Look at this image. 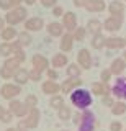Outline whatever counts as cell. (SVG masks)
Instances as JSON below:
<instances>
[{
  "mask_svg": "<svg viewBox=\"0 0 126 131\" xmlns=\"http://www.w3.org/2000/svg\"><path fill=\"white\" fill-rule=\"evenodd\" d=\"M17 129H18V131H28L30 128H28V125H26V121H25V120H20V121H18Z\"/></svg>",
  "mask_w": 126,
  "mask_h": 131,
  "instance_id": "bcb514c9",
  "label": "cell"
},
{
  "mask_svg": "<svg viewBox=\"0 0 126 131\" xmlns=\"http://www.w3.org/2000/svg\"><path fill=\"white\" fill-rule=\"evenodd\" d=\"M20 93H21V85H18V84H3L0 87V95L3 98H7V100H13Z\"/></svg>",
  "mask_w": 126,
  "mask_h": 131,
  "instance_id": "277c9868",
  "label": "cell"
},
{
  "mask_svg": "<svg viewBox=\"0 0 126 131\" xmlns=\"http://www.w3.org/2000/svg\"><path fill=\"white\" fill-rule=\"evenodd\" d=\"M52 15H54V16H62L64 15V8L61 7V5L52 7Z\"/></svg>",
  "mask_w": 126,
  "mask_h": 131,
  "instance_id": "7bdbcfd3",
  "label": "cell"
},
{
  "mask_svg": "<svg viewBox=\"0 0 126 131\" xmlns=\"http://www.w3.org/2000/svg\"><path fill=\"white\" fill-rule=\"evenodd\" d=\"M17 28L13 26H5L2 31H0V38H2V41H5V43H12L15 38H17Z\"/></svg>",
  "mask_w": 126,
  "mask_h": 131,
  "instance_id": "cb8c5ba5",
  "label": "cell"
},
{
  "mask_svg": "<svg viewBox=\"0 0 126 131\" xmlns=\"http://www.w3.org/2000/svg\"><path fill=\"white\" fill-rule=\"evenodd\" d=\"M62 131H69V129H62Z\"/></svg>",
  "mask_w": 126,
  "mask_h": 131,
  "instance_id": "9f6ffc18",
  "label": "cell"
},
{
  "mask_svg": "<svg viewBox=\"0 0 126 131\" xmlns=\"http://www.w3.org/2000/svg\"><path fill=\"white\" fill-rule=\"evenodd\" d=\"M95 129V115L90 110L82 113V120L79 123V131H93Z\"/></svg>",
  "mask_w": 126,
  "mask_h": 131,
  "instance_id": "5b68a950",
  "label": "cell"
},
{
  "mask_svg": "<svg viewBox=\"0 0 126 131\" xmlns=\"http://www.w3.org/2000/svg\"><path fill=\"white\" fill-rule=\"evenodd\" d=\"M74 36V41H84L85 36H87V28H82V26H77L75 31L72 33Z\"/></svg>",
  "mask_w": 126,
  "mask_h": 131,
  "instance_id": "d6a6232c",
  "label": "cell"
},
{
  "mask_svg": "<svg viewBox=\"0 0 126 131\" xmlns=\"http://www.w3.org/2000/svg\"><path fill=\"white\" fill-rule=\"evenodd\" d=\"M84 8H87L92 13H97V12H103L105 8H107V5H105L103 0H87Z\"/></svg>",
  "mask_w": 126,
  "mask_h": 131,
  "instance_id": "ffe728a7",
  "label": "cell"
},
{
  "mask_svg": "<svg viewBox=\"0 0 126 131\" xmlns=\"http://www.w3.org/2000/svg\"><path fill=\"white\" fill-rule=\"evenodd\" d=\"M108 12L111 16H123L124 13V3L120 2V0H115L108 5Z\"/></svg>",
  "mask_w": 126,
  "mask_h": 131,
  "instance_id": "44dd1931",
  "label": "cell"
},
{
  "mask_svg": "<svg viewBox=\"0 0 126 131\" xmlns=\"http://www.w3.org/2000/svg\"><path fill=\"white\" fill-rule=\"evenodd\" d=\"M28 16V10L25 7H17V8H12V10L7 12L5 15V21L10 25V26H15V25L25 21Z\"/></svg>",
  "mask_w": 126,
  "mask_h": 131,
  "instance_id": "7a4b0ae2",
  "label": "cell"
},
{
  "mask_svg": "<svg viewBox=\"0 0 126 131\" xmlns=\"http://www.w3.org/2000/svg\"><path fill=\"white\" fill-rule=\"evenodd\" d=\"M124 69H126V61L123 59V57H116V59L111 62V66H110L111 74H113V75H118V77L124 72Z\"/></svg>",
  "mask_w": 126,
  "mask_h": 131,
  "instance_id": "e0dca14e",
  "label": "cell"
},
{
  "mask_svg": "<svg viewBox=\"0 0 126 131\" xmlns=\"http://www.w3.org/2000/svg\"><path fill=\"white\" fill-rule=\"evenodd\" d=\"M49 105H51L54 110H59L61 106H64L66 103H64V98L61 97V95H52L51 100H49Z\"/></svg>",
  "mask_w": 126,
  "mask_h": 131,
  "instance_id": "1f68e13d",
  "label": "cell"
},
{
  "mask_svg": "<svg viewBox=\"0 0 126 131\" xmlns=\"http://www.w3.org/2000/svg\"><path fill=\"white\" fill-rule=\"evenodd\" d=\"M111 113L115 115V116H121L123 113H126V103H124L123 100L115 102V105L111 106Z\"/></svg>",
  "mask_w": 126,
  "mask_h": 131,
  "instance_id": "f1b7e54d",
  "label": "cell"
},
{
  "mask_svg": "<svg viewBox=\"0 0 126 131\" xmlns=\"http://www.w3.org/2000/svg\"><path fill=\"white\" fill-rule=\"evenodd\" d=\"M7 131H18V129H17V128H8Z\"/></svg>",
  "mask_w": 126,
  "mask_h": 131,
  "instance_id": "db71d44e",
  "label": "cell"
},
{
  "mask_svg": "<svg viewBox=\"0 0 126 131\" xmlns=\"http://www.w3.org/2000/svg\"><path fill=\"white\" fill-rule=\"evenodd\" d=\"M80 120H82V113H77L75 116H74V120H72V121H74L75 125H79V123H80Z\"/></svg>",
  "mask_w": 126,
  "mask_h": 131,
  "instance_id": "681fc988",
  "label": "cell"
},
{
  "mask_svg": "<svg viewBox=\"0 0 126 131\" xmlns=\"http://www.w3.org/2000/svg\"><path fill=\"white\" fill-rule=\"evenodd\" d=\"M92 93L93 95H110L111 93V89L108 87V84H103V82H93L92 84Z\"/></svg>",
  "mask_w": 126,
  "mask_h": 131,
  "instance_id": "d6986e66",
  "label": "cell"
},
{
  "mask_svg": "<svg viewBox=\"0 0 126 131\" xmlns=\"http://www.w3.org/2000/svg\"><path fill=\"white\" fill-rule=\"evenodd\" d=\"M39 2H41L43 7L51 8V7H56V2H58V0H39Z\"/></svg>",
  "mask_w": 126,
  "mask_h": 131,
  "instance_id": "f6af8a7d",
  "label": "cell"
},
{
  "mask_svg": "<svg viewBox=\"0 0 126 131\" xmlns=\"http://www.w3.org/2000/svg\"><path fill=\"white\" fill-rule=\"evenodd\" d=\"M67 72V77H80L82 74V67L79 64H69V67L66 69Z\"/></svg>",
  "mask_w": 126,
  "mask_h": 131,
  "instance_id": "4dcf8cb0",
  "label": "cell"
},
{
  "mask_svg": "<svg viewBox=\"0 0 126 131\" xmlns=\"http://www.w3.org/2000/svg\"><path fill=\"white\" fill-rule=\"evenodd\" d=\"M13 80H15V84H18V85L26 84V82L30 80V71H28V69H25V67H20L18 71L15 72Z\"/></svg>",
  "mask_w": 126,
  "mask_h": 131,
  "instance_id": "7402d4cb",
  "label": "cell"
},
{
  "mask_svg": "<svg viewBox=\"0 0 126 131\" xmlns=\"http://www.w3.org/2000/svg\"><path fill=\"white\" fill-rule=\"evenodd\" d=\"M110 131H123V125L120 121H113L110 125Z\"/></svg>",
  "mask_w": 126,
  "mask_h": 131,
  "instance_id": "b9f144b4",
  "label": "cell"
},
{
  "mask_svg": "<svg viewBox=\"0 0 126 131\" xmlns=\"http://www.w3.org/2000/svg\"><path fill=\"white\" fill-rule=\"evenodd\" d=\"M41 77H43V72L36 71V69H31V71H30V80L38 82V80H41Z\"/></svg>",
  "mask_w": 126,
  "mask_h": 131,
  "instance_id": "74e56055",
  "label": "cell"
},
{
  "mask_svg": "<svg viewBox=\"0 0 126 131\" xmlns=\"http://www.w3.org/2000/svg\"><path fill=\"white\" fill-rule=\"evenodd\" d=\"M12 56H13L20 64L25 62V59H26V54H25V51H23V49H17V51H13V54H12Z\"/></svg>",
  "mask_w": 126,
  "mask_h": 131,
  "instance_id": "8d00e7d4",
  "label": "cell"
},
{
  "mask_svg": "<svg viewBox=\"0 0 126 131\" xmlns=\"http://www.w3.org/2000/svg\"><path fill=\"white\" fill-rule=\"evenodd\" d=\"M48 79L49 80H56V79H59V72H58V69H48Z\"/></svg>",
  "mask_w": 126,
  "mask_h": 131,
  "instance_id": "ab89813d",
  "label": "cell"
},
{
  "mask_svg": "<svg viewBox=\"0 0 126 131\" xmlns=\"http://www.w3.org/2000/svg\"><path fill=\"white\" fill-rule=\"evenodd\" d=\"M18 69H20V62L15 59V57H8V59L3 62V66L0 67V77L5 79V80L13 79L15 72H17Z\"/></svg>",
  "mask_w": 126,
  "mask_h": 131,
  "instance_id": "3957f363",
  "label": "cell"
},
{
  "mask_svg": "<svg viewBox=\"0 0 126 131\" xmlns=\"http://www.w3.org/2000/svg\"><path fill=\"white\" fill-rule=\"evenodd\" d=\"M39 118H41V113H39V110L36 108H30V112H28V115L25 116V121L28 125V128H36V126L39 125Z\"/></svg>",
  "mask_w": 126,
  "mask_h": 131,
  "instance_id": "4fadbf2b",
  "label": "cell"
},
{
  "mask_svg": "<svg viewBox=\"0 0 126 131\" xmlns=\"http://www.w3.org/2000/svg\"><path fill=\"white\" fill-rule=\"evenodd\" d=\"M12 52H13V48H12V43H5V41H3L2 44H0V54L2 56H10Z\"/></svg>",
  "mask_w": 126,
  "mask_h": 131,
  "instance_id": "836d02e7",
  "label": "cell"
},
{
  "mask_svg": "<svg viewBox=\"0 0 126 131\" xmlns=\"http://www.w3.org/2000/svg\"><path fill=\"white\" fill-rule=\"evenodd\" d=\"M111 77H113V74H111V71H110V69H103V71H101V74H100V79H101V82H103V84H108V82L111 80Z\"/></svg>",
  "mask_w": 126,
  "mask_h": 131,
  "instance_id": "d590c367",
  "label": "cell"
},
{
  "mask_svg": "<svg viewBox=\"0 0 126 131\" xmlns=\"http://www.w3.org/2000/svg\"><path fill=\"white\" fill-rule=\"evenodd\" d=\"M72 116V112H71V108H69L67 105H64V106H61V108L58 110V118L61 121H69V118Z\"/></svg>",
  "mask_w": 126,
  "mask_h": 131,
  "instance_id": "f546056e",
  "label": "cell"
},
{
  "mask_svg": "<svg viewBox=\"0 0 126 131\" xmlns=\"http://www.w3.org/2000/svg\"><path fill=\"white\" fill-rule=\"evenodd\" d=\"M103 105H105V106H110V108L115 105V100H113L111 93H110V95H103Z\"/></svg>",
  "mask_w": 126,
  "mask_h": 131,
  "instance_id": "60d3db41",
  "label": "cell"
},
{
  "mask_svg": "<svg viewBox=\"0 0 126 131\" xmlns=\"http://www.w3.org/2000/svg\"><path fill=\"white\" fill-rule=\"evenodd\" d=\"M25 105L28 106V108H35V106L38 105V97H36V95H31V93H30V95L25 98Z\"/></svg>",
  "mask_w": 126,
  "mask_h": 131,
  "instance_id": "e575fe53",
  "label": "cell"
},
{
  "mask_svg": "<svg viewBox=\"0 0 126 131\" xmlns=\"http://www.w3.org/2000/svg\"><path fill=\"white\" fill-rule=\"evenodd\" d=\"M126 46V39L121 38V36H110L107 38V43H105V48L108 49H121Z\"/></svg>",
  "mask_w": 126,
  "mask_h": 131,
  "instance_id": "2e32d148",
  "label": "cell"
},
{
  "mask_svg": "<svg viewBox=\"0 0 126 131\" xmlns=\"http://www.w3.org/2000/svg\"><path fill=\"white\" fill-rule=\"evenodd\" d=\"M82 85L80 77H67V80H64L61 84V92L62 93H72L75 89H79Z\"/></svg>",
  "mask_w": 126,
  "mask_h": 131,
  "instance_id": "30bf717a",
  "label": "cell"
},
{
  "mask_svg": "<svg viewBox=\"0 0 126 131\" xmlns=\"http://www.w3.org/2000/svg\"><path fill=\"white\" fill-rule=\"evenodd\" d=\"M123 26V16H111L110 15L107 20L103 21V30H107L110 33H115Z\"/></svg>",
  "mask_w": 126,
  "mask_h": 131,
  "instance_id": "9c48e42d",
  "label": "cell"
},
{
  "mask_svg": "<svg viewBox=\"0 0 126 131\" xmlns=\"http://www.w3.org/2000/svg\"><path fill=\"white\" fill-rule=\"evenodd\" d=\"M74 36H72V33H64L62 36H61V51L62 52H69L72 48H74Z\"/></svg>",
  "mask_w": 126,
  "mask_h": 131,
  "instance_id": "ac0fdd59",
  "label": "cell"
},
{
  "mask_svg": "<svg viewBox=\"0 0 126 131\" xmlns=\"http://www.w3.org/2000/svg\"><path fill=\"white\" fill-rule=\"evenodd\" d=\"M41 90H43V93H46V95H58V93L61 92V85L58 84L56 80H44L43 82V85H41Z\"/></svg>",
  "mask_w": 126,
  "mask_h": 131,
  "instance_id": "7c38bea8",
  "label": "cell"
},
{
  "mask_svg": "<svg viewBox=\"0 0 126 131\" xmlns=\"http://www.w3.org/2000/svg\"><path fill=\"white\" fill-rule=\"evenodd\" d=\"M8 110L12 113H13V116H18V118H21V116H26L28 112H30V108L25 105V102H20V100H10V103H8Z\"/></svg>",
  "mask_w": 126,
  "mask_h": 131,
  "instance_id": "8992f818",
  "label": "cell"
},
{
  "mask_svg": "<svg viewBox=\"0 0 126 131\" xmlns=\"http://www.w3.org/2000/svg\"><path fill=\"white\" fill-rule=\"evenodd\" d=\"M0 121H3V123H10V121H13V113L10 112V110H5L2 115V118H0Z\"/></svg>",
  "mask_w": 126,
  "mask_h": 131,
  "instance_id": "f35d334b",
  "label": "cell"
},
{
  "mask_svg": "<svg viewBox=\"0 0 126 131\" xmlns=\"http://www.w3.org/2000/svg\"><path fill=\"white\" fill-rule=\"evenodd\" d=\"M0 8L5 12L12 10V5H10V0H0Z\"/></svg>",
  "mask_w": 126,
  "mask_h": 131,
  "instance_id": "ee69618b",
  "label": "cell"
},
{
  "mask_svg": "<svg viewBox=\"0 0 126 131\" xmlns=\"http://www.w3.org/2000/svg\"><path fill=\"white\" fill-rule=\"evenodd\" d=\"M62 26L67 33H74L77 28V15L74 12H64L62 15Z\"/></svg>",
  "mask_w": 126,
  "mask_h": 131,
  "instance_id": "52a82bcc",
  "label": "cell"
},
{
  "mask_svg": "<svg viewBox=\"0 0 126 131\" xmlns=\"http://www.w3.org/2000/svg\"><path fill=\"white\" fill-rule=\"evenodd\" d=\"M101 30H103V23L100 21V20L93 18V20H88L87 23V31L92 33V35H98V33H101Z\"/></svg>",
  "mask_w": 126,
  "mask_h": 131,
  "instance_id": "484cf974",
  "label": "cell"
},
{
  "mask_svg": "<svg viewBox=\"0 0 126 131\" xmlns=\"http://www.w3.org/2000/svg\"><path fill=\"white\" fill-rule=\"evenodd\" d=\"M3 28H5V21H3V18L0 16V31H2Z\"/></svg>",
  "mask_w": 126,
  "mask_h": 131,
  "instance_id": "f907efd6",
  "label": "cell"
},
{
  "mask_svg": "<svg viewBox=\"0 0 126 131\" xmlns=\"http://www.w3.org/2000/svg\"><path fill=\"white\" fill-rule=\"evenodd\" d=\"M92 62H93V61H92V54H90L88 49L82 48L79 52H77V64H79L82 69H90Z\"/></svg>",
  "mask_w": 126,
  "mask_h": 131,
  "instance_id": "8fae6325",
  "label": "cell"
},
{
  "mask_svg": "<svg viewBox=\"0 0 126 131\" xmlns=\"http://www.w3.org/2000/svg\"><path fill=\"white\" fill-rule=\"evenodd\" d=\"M67 62H69V59H67V56L64 54V52H58V54H54V56H52V59H51V64H52V67H54V69L66 67Z\"/></svg>",
  "mask_w": 126,
  "mask_h": 131,
  "instance_id": "d4e9b609",
  "label": "cell"
},
{
  "mask_svg": "<svg viewBox=\"0 0 126 131\" xmlns=\"http://www.w3.org/2000/svg\"><path fill=\"white\" fill-rule=\"evenodd\" d=\"M111 95H115L120 100H126V77H118L115 85L111 89Z\"/></svg>",
  "mask_w": 126,
  "mask_h": 131,
  "instance_id": "ba28073f",
  "label": "cell"
},
{
  "mask_svg": "<svg viewBox=\"0 0 126 131\" xmlns=\"http://www.w3.org/2000/svg\"><path fill=\"white\" fill-rule=\"evenodd\" d=\"M21 2L23 0H10V5L12 8H17V7H21Z\"/></svg>",
  "mask_w": 126,
  "mask_h": 131,
  "instance_id": "7dc6e473",
  "label": "cell"
},
{
  "mask_svg": "<svg viewBox=\"0 0 126 131\" xmlns=\"http://www.w3.org/2000/svg\"><path fill=\"white\" fill-rule=\"evenodd\" d=\"M48 33H49L51 36H54V38H58V36H62L64 33H66V30H64L62 23H58V21H51L49 25L46 26Z\"/></svg>",
  "mask_w": 126,
  "mask_h": 131,
  "instance_id": "603a6c76",
  "label": "cell"
},
{
  "mask_svg": "<svg viewBox=\"0 0 126 131\" xmlns=\"http://www.w3.org/2000/svg\"><path fill=\"white\" fill-rule=\"evenodd\" d=\"M71 103L77 106L79 110H87L92 105V93L85 89H75L71 93Z\"/></svg>",
  "mask_w": 126,
  "mask_h": 131,
  "instance_id": "6da1fadb",
  "label": "cell"
},
{
  "mask_svg": "<svg viewBox=\"0 0 126 131\" xmlns=\"http://www.w3.org/2000/svg\"><path fill=\"white\" fill-rule=\"evenodd\" d=\"M23 2H25L26 5H33V3L36 2V0H23Z\"/></svg>",
  "mask_w": 126,
  "mask_h": 131,
  "instance_id": "816d5d0a",
  "label": "cell"
},
{
  "mask_svg": "<svg viewBox=\"0 0 126 131\" xmlns=\"http://www.w3.org/2000/svg\"><path fill=\"white\" fill-rule=\"evenodd\" d=\"M72 2H74V5H75V7L82 8V7H85V2H87V0H72Z\"/></svg>",
  "mask_w": 126,
  "mask_h": 131,
  "instance_id": "c3c4849f",
  "label": "cell"
},
{
  "mask_svg": "<svg viewBox=\"0 0 126 131\" xmlns=\"http://www.w3.org/2000/svg\"><path fill=\"white\" fill-rule=\"evenodd\" d=\"M3 112H5V108H3V106L0 105V118H2V115H3Z\"/></svg>",
  "mask_w": 126,
  "mask_h": 131,
  "instance_id": "f5cc1de1",
  "label": "cell"
},
{
  "mask_svg": "<svg viewBox=\"0 0 126 131\" xmlns=\"http://www.w3.org/2000/svg\"><path fill=\"white\" fill-rule=\"evenodd\" d=\"M105 43H107V38H105L101 33H98V35H93L92 36V41H90V44H92L93 49H103L105 48Z\"/></svg>",
  "mask_w": 126,
  "mask_h": 131,
  "instance_id": "4316f807",
  "label": "cell"
},
{
  "mask_svg": "<svg viewBox=\"0 0 126 131\" xmlns=\"http://www.w3.org/2000/svg\"><path fill=\"white\" fill-rule=\"evenodd\" d=\"M31 62H33V69H36V71H39V72H44V71L49 69V61L43 54H35L33 59H31Z\"/></svg>",
  "mask_w": 126,
  "mask_h": 131,
  "instance_id": "5bb4252c",
  "label": "cell"
},
{
  "mask_svg": "<svg viewBox=\"0 0 126 131\" xmlns=\"http://www.w3.org/2000/svg\"><path fill=\"white\" fill-rule=\"evenodd\" d=\"M17 41L20 43V46H21V48H25V46H30V44H31L33 38H31L30 31H21V33H18Z\"/></svg>",
  "mask_w": 126,
  "mask_h": 131,
  "instance_id": "83f0119b",
  "label": "cell"
},
{
  "mask_svg": "<svg viewBox=\"0 0 126 131\" xmlns=\"http://www.w3.org/2000/svg\"><path fill=\"white\" fill-rule=\"evenodd\" d=\"M44 26V20L39 16H31V18L25 20V28L26 31H39Z\"/></svg>",
  "mask_w": 126,
  "mask_h": 131,
  "instance_id": "9a60e30c",
  "label": "cell"
},
{
  "mask_svg": "<svg viewBox=\"0 0 126 131\" xmlns=\"http://www.w3.org/2000/svg\"><path fill=\"white\" fill-rule=\"evenodd\" d=\"M123 59H124V61H126V51H124V54H123Z\"/></svg>",
  "mask_w": 126,
  "mask_h": 131,
  "instance_id": "11a10c76",
  "label": "cell"
}]
</instances>
